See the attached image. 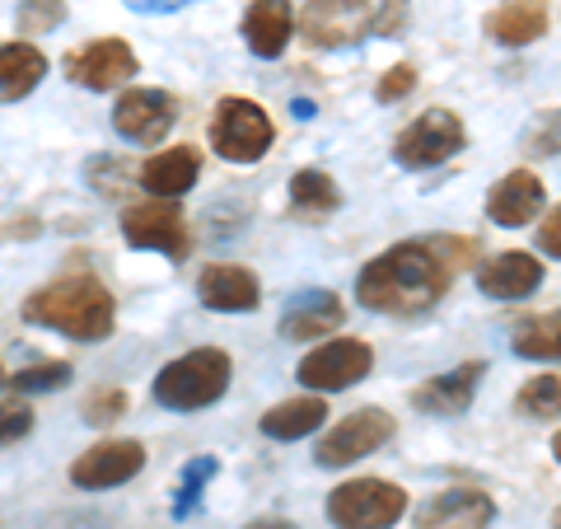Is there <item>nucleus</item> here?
Here are the masks:
<instances>
[{
  "instance_id": "33",
  "label": "nucleus",
  "mask_w": 561,
  "mask_h": 529,
  "mask_svg": "<svg viewBox=\"0 0 561 529\" xmlns=\"http://www.w3.org/2000/svg\"><path fill=\"white\" fill-rule=\"evenodd\" d=\"M416 90V66L412 61H398V66H389L379 76V85H375V99L379 103H398V99H408Z\"/></svg>"
},
{
  "instance_id": "27",
  "label": "nucleus",
  "mask_w": 561,
  "mask_h": 529,
  "mask_svg": "<svg viewBox=\"0 0 561 529\" xmlns=\"http://www.w3.org/2000/svg\"><path fill=\"white\" fill-rule=\"evenodd\" d=\"M515 413L529 421H552L561 417V380L557 375H534L515 398Z\"/></svg>"
},
{
  "instance_id": "35",
  "label": "nucleus",
  "mask_w": 561,
  "mask_h": 529,
  "mask_svg": "<svg viewBox=\"0 0 561 529\" xmlns=\"http://www.w3.org/2000/svg\"><path fill=\"white\" fill-rule=\"evenodd\" d=\"M402 29H408V0H383V10L375 14L370 33H379V38H398Z\"/></svg>"
},
{
  "instance_id": "2",
  "label": "nucleus",
  "mask_w": 561,
  "mask_h": 529,
  "mask_svg": "<svg viewBox=\"0 0 561 529\" xmlns=\"http://www.w3.org/2000/svg\"><path fill=\"white\" fill-rule=\"evenodd\" d=\"M24 319L33 328L61 333L70 342H108L117 328V300L99 277L76 272L33 291L24 300Z\"/></svg>"
},
{
  "instance_id": "14",
  "label": "nucleus",
  "mask_w": 561,
  "mask_h": 529,
  "mask_svg": "<svg viewBox=\"0 0 561 529\" xmlns=\"http://www.w3.org/2000/svg\"><path fill=\"white\" fill-rule=\"evenodd\" d=\"M542 202H548V188H542L538 173L515 169L505 179L491 183L486 192V216L505 225V230H519V225H534L542 216Z\"/></svg>"
},
{
  "instance_id": "40",
  "label": "nucleus",
  "mask_w": 561,
  "mask_h": 529,
  "mask_svg": "<svg viewBox=\"0 0 561 529\" xmlns=\"http://www.w3.org/2000/svg\"><path fill=\"white\" fill-rule=\"evenodd\" d=\"M552 529H561V506H557V516H552Z\"/></svg>"
},
{
  "instance_id": "39",
  "label": "nucleus",
  "mask_w": 561,
  "mask_h": 529,
  "mask_svg": "<svg viewBox=\"0 0 561 529\" xmlns=\"http://www.w3.org/2000/svg\"><path fill=\"white\" fill-rule=\"evenodd\" d=\"M552 454H557V464H561V431L552 436Z\"/></svg>"
},
{
  "instance_id": "11",
  "label": "nucleus",
  "mask_w": 561,
  "mask_h": 529,
  "mask_svg": "<svg viewBox=\"0 0 561 529\" xmlns=\"http://www.w3.org/2000/svg\"><path fill=\"white\" fill-rule=\"evenodd\" d=\"M179 122V99L169 90H150V85H131L127 94L113 103V132L131 146H160Z\"/></svg>"
},
{
  "instance_id": "28",
  "label": "nucleus",
  "mask_w": 561,
  "mask_h": 529,
  "mask_svg": "<svg viewBox=\"0 0 561 529\" xmlns=\"http://www.w3.org/2000/svg\"><path fill=\"white\" fill-rule=\"evenodd\" d=\"M70 375H76L70 361H43V365H28L20 375H10V384H14V394H51V390H66Z\"/></svg>"
},
{
  "instance_id": "24",
  "label": "nucleus",
  "mask_w": 561,
  "mask_h": 529,
  "mask_svg": "<svg viewBox=\"0 0 561 529\" xmlns=\"http://www.w3.org/2000/svg\"><path fill=\"white\" fill-rule=\"evenodd\" d=\"M323 421H328V403L319 394H309V398H286V403H276V408H267L257 421V431L267 440H305L319 431Z\"/></svg>"
},
{
  "instance_id": "1",
  "label": "nucleus",
  "mask_w": 561,
  "mask_h": 529,
  "mask_svg": "<svg viewBox=\"0 0 561 529\" xmlns=\"http://www.w3.org/2000/svg\"><path fill=\"white\" fill-rule=\"evenodd\" d=\"M459 239H402L360 268L356 300L370 314L416 319V314H426L445 300L454 272H459Z\"/></svg>"
},
{
  "instance_id": "20",
  "label": "nucleus",
  "mask_w": 561,
  "mask_h": 529,
  "mask_svg": "<svg viewBox=\"0 0 561 529\" xmlns=\"http://www.w3.org/2000/svg\"><path fill=\"white\" fill-rule=\"evenodd\" d=\"M197 173H202V150L197 146H169V150L146 160V169H140V188H146L150 198L179 202L187 188H197Z\"/></svg>"
},
{
  "instance_id": "4",
  "label": "nucleus",
  "mask_w": 561,
  "mask_h": 529,
  "mask_svg": "<svg viewBox=\"0 0 561 529\" xmlns=\"http://www.w3.org/2000/svg\"><path fill=\"white\" fill-rule=\"evenodd\" d=\"M408 506V487L389 479H351L328 492V520L337 529H393Z\"/></svg>"
},
{
  "instance_id": "22",
  "label": "nucleus",
  "mask_w": 561,
  "mask_h": 529,
  "mask_svg": "<svg viewBox=\"0 0 561 529\" xmlns=\"http://www.w3.org/2000/svg\"><path fill=\"white\" fill-rule=\"evenodd\" d=\"M290 33H295L290 0H253L249 14H243V43L262 61H276L290 47Z\"/></svg>"
},
{
  "instance_id": "12",
  "label": "nucleus",
  "mask_w": 561,
  "mask_h": 529,
  "mask_svg": "<svg viewBox=\"0 0 561 529\" xmlns=\"http://www.w3.org/2000/svg\"><path fill=\"white\" fill-rule=\"evenodd\" d=\"M136 70H140L136 52H131V43H122V38H94V43H84V47H76L66 57L70 85L94 90V94H108V90H117V85H127Z\"/></svg>"
},
{
  "instance_id": "31",
  "label": "nucleus",
  "mask_w": 561,
  "mask_h": 529,
  "mask_svg": "<svg viewBox=\"0 0 561 529\" xmlns=\"http://www.w3.org/2000/svg\"><path fill=\"white\" fill-rule=\"evenodd\" d=\"M14 20H20V33H28V38H33V33L57 29L66 20V5H61V0H24Z\"/></svg>"
},
{
  "instance_id": "17",
  "label": "nucleus",
  "mask_w": 561,
  "mask_h": 529,
  "mask_svg": "<svg viewBox=\"0 0 561 529\" xmlns=\"http://www.w3.org/2000/svg\"><path fill=\"white\" fill-rule=\"evenodd\" d=\"M482 375H486V361L454 365V370H445V375L416 384V390H412V408L426 413V417H459V413H468V403H472V394H478Z\"/></svg>"
},
{
  "instance_id": "19",
  "label": "nucleus",
  "mask_w": 561,
  "mask_h": 529,
  "mask_svg": "<svg viewBox=\"0 0 561 529\" xmlns=\"http://www.w3.org/2000/svg\"><path fill=\"white\" fill-rule=\"evenodd\" d=\"M542 286V262L534 254H496L478 268V291L491 300H529Z\"/></svg>"
},
{
  "instance_id": "10",
  "label": "nucleus",
  "mask_w": 561,
  "mask_h": 529,
  "mask_svg": "<svg viewBox=\"0 0 561 529\" xmlns=\"http://www.w3.org/2000/svg\"><path fill=\"white\" fill-rule=\"evenodd\" d=\"M389 440H393V417L383 413V408H360V413L342 417L337 427H332L319 440V450H313V464H319V469H346V464L365 460V454L383 450Z\"/></svg>"
},
{
  "instance_id": "6",
  "label": "nucleus",
  "mask_w": 561,
  "mask_h": 529,
  "mask_svg": "<svg viewBox=\"0 0 561 529\" xmlns=\"http://www.w3.org/2000/svg\"><path fill=\"white\" fill-rule=\"evenodd\" d=\"M375 24V0H305V10L295 14V29L309 47L337 52L356 47Z\"/></svg>"
},
{
  "instance_id": "36",
  "label": "nucleus",
  "mask_w": 561,
  "mask_h": 529,
  "mask_svg": "<svg viewBox=\"0 0 561 529\" xmlns=\"http://www.w3.org/2000/svg\"><path fill=\"white\" fill-rule=\"evenodd\" d=\"M538 254L561 258V206H552L548 216H542V225H538Z\"/></svg>"
},
{
  "instance_id": "13",
  "label": "nucleus",
  "mask_w": 561,
  "mask_h": 529,
  "mask_svg": "<svg viewBox=\"0 0 561 529\" xmlns=\"http://www.w3.org/2000/svg\"><path fill=\"white\" fill-rule=\"evenodd\" d=\"M140 469H146V446L140 440H99L94 450H84L70 464V483L80 492H108L131 483Z\"/></svg>"
},
{
  "instance_id": "18",
  "label": "nucleus",
  "mask_w": 561,
  "mask_h": 529,
  "mask_svg": "<svg viewBox=\"0 0 561 529\" xmlns=\"http://www.w3.org/2000/svg\"><path fill=\"white\" fill-rule=\"evenodd\" d=\"M491 520H496V502L482 487H449L416 510L421 529H486Z\"/></svg>"
},
{
  "instance_id": "29",
  "label": "nucleus",
  "mask_w": 561,
  "mask_h": 529,
  "mask_svg": "<svg viewBox=\"0 0 561 529\" xmlns=\"http://www.w3.org/2000/svg\"><path fill=\"white\" fill-rule=\"evenodd\" d=\"M216 469H220V460H210V454H206V460H192L187 469H183V483H179V502H173V516H192V506H197V497H202V492H206V483L210 479H216Z\"/></svg>"
},
{
  "instance_id": "16",
  "label": "nucleus",
  "mask_w": 561,
  "mask_h": 529,
  "mask_svg": "<svg viewBox=\"0 0 561 529\" xmlns=\"http://www.w3.org/2000/svg\"><path fill=\"white\" fill-rule=\"evenodd\" d=\"M342 319H346V305L337 291H300L280 309V338H290V342L328 338V333L342 328Z\"/></svg>"
},
{
  "instance_id": "30",
  "label": "nucleus",
  "mask_w": 561,
  "mask_h": 529,
  "mask_svg": "<svg viewBox=\"0 0 561 529\" xmlns=\"http://www.w3.org/2000/svg\"><path fill=\"white\" fill-rule=\"evenodd\" d=\"M524 155H534V160H548V155H561V109L542 113L529 122V132H524Z\"/></svg>"
},
{
  "instance_id": "32",
  "label": "nucleus",
  "mask_w": 561,
  "mask_h": 529,
  "mask_svg": "<svg viewBox=\"0 0 561 529\" xmlns=\"http://www.w3.org/2000/svg\"><path fill=\"white\" fill-rule=\"evenodd\" d=\"M127 413V394L122 390H94L90 398H84V421H90V427H113V421Z\"/></svg>"
},
{
  "instance_id": "25",
  "label": "nucleus",
  "mask_w": 561,
  "mask_h": 529,
  "mask_svg": "<svg viewBox=\"0 0 561 529\" xmlns=\"http://www.w3.org/2000/svg\"><path fill=\"white\" fill-rule=\"evenodd\" d=\"M342 206V188L332 173L323 169H300L290 173V211L305 221H319V216H332Z\"/></svg>"
},
{
  "instance_id": "5",
  "label": "nucleus",
  "mask_w": 561,
  "mask_h": 529,
  "mask_svg": "<svg viewBox=\"0 0 561 529\" xmlns=\"http://www.w3.org/2000/svg\"><path fill=\"white\" fill-rule=\"evenodd\" d=\"M272 136H276V127H272V117L262 103L239 99V94L216 103V117H210V150H216L225 165H257L262 155L272 150Z\"/></svg>"
},
{
  "instance_id": "37",
  "label": "nucleus",
  "mask_w": 561,
  "mask_h": 529,
  "mask_svg": "<svg viewBox=\"0 0 561 529\" xmlns=\"http://www.w3.org/2000/svg\"><path fill=\"white\" fill-rule=\"evenodd\" d=\"M192 0H127V10H140V14H164V10H183Z\"/></svg>"
},
{
  "instance_id": "41",
  "label": "nucleus",
  "mask_w": 561,
  "mask_h": 529,
  "mask_svg": "<svg viewBox=\"0 0 561 529\" xmlns=\"http://www.w3.org/2000/svg\"><path fill=\"white\" fill-rule=\"evenodd\" d=\"M0 384H5V370H0Z\"/></svg>"
},
{
  "instance_id": "7",
  "label": "nucleus",
  "mask_w": 561,
  "mask_h": 529,
  "mask_svg": "<svg viewBox=\"0 0 561 529\" xmlns=\"http://www.w3.org/2000/svg\"><path fill=\"white\" fill-rule=\"evenodd\" d=\"M370 370H375L370 342L332 338V342H319L309 351V357L300 361V370H295V380H300L305 390H313V394H342V390H351V384H360Z\"/></svg>"
},
{
  "instance_id": "3",
  "label": "nucleus",
  "mask_w": 561,
  "mask_h": 529,
  "mask_svg": "<svg viewBox=\"0 0 561 529\" xmlns=\"http://www.w3.org/2000/svg\"><path fill=\"white\" fill-rule=\"evenodd\" d=\"M230 375H234V361L225 357L220 347H197V351H183L179 361H169L160 375H154L150 394L169 413H202L225 398Z\"/></svg>"
},
{
  "instance_id": "9",
  "label": "nucleus",
  "mask_w": 561,
  "mask_h": 529,
  "mask_svg": "<svg viewBox=\"0 0 561 529\" xmlns=\"http://www.w3.org/2000/svg\"><path fill=\"white\" fill-rule=\"evenodd\" d=\"M122 239H127L131 249L164 254L169 262H183L187 258V244H192L179 202H164V198L122 211Z\"/></svg>"
},
{
  "instance_id": "23",
  "label": "nucleus",
  "mask_w": 561,
  "mask_h": 529,
  "mask_svg": "<svg viewBox=\"0 0 561 529\" xmlns=\"http://www.w3.org/2000/svg\"><path fill=\"white\" fill-rule=\"evenodd\" d=\"M47 57L33 43H0V103H20L43 85Z\"/></svg>"
},
{
  "instance_id": "8",
  "label": "nucleus",
  "mask_w": 561,
  "mask_h": 529,
  "mask_svg": "<svg viewBox=\"0 0 561 529\" xmlns=\"http://www.w3.org/2000/svg\"><path fill=\"white\" fill-rule=\"evenodd\" d=\"M463 140H468V132H463L459 113L431 109L402 127V136L393 140V160L402 169H435V165L454 160V155L463 150Z\"/></svg>"
},
{
  "instance_id": "21",
  "label": "nucleus",
  "mask_w": 561,
  "mask_h": 529,
  "mask_svg": "<svg viewBox=\"0 0 561 529\" xmlns=\"http://www.w3.org/2000/svg\"><path fill=\"white\" fill-rule=\"evenodd\" d=\"M548 24H552V14L542 0H505V5H496L482 20V33L496 47H529L548 33Z\"/></svg>"
},
{
  "instance_id": "38",
  "label": "nucleus",
  "mask_w": 561,
  "mask_h": 529,
  "mask_svg": "<svg viewBox=\"0 0 561 529\" xmlns=\"http://www.w3.org/2000/svg\"><path fill=\"white\" fill-rule=\"evenodd\" d=\"M249 529H300V525H290V520H276V516H267V520H253Z\"/></svg>"
},
{
  "instance_id": "34",
  "label": "nucleus",
  "mask_w": 561,
  "mask_h": 529,
  "mask_svg": "<svg viewBox=\"0 0 561 529\" xmlns=\"http://www.w3.org/2000/svg\"><path fill=\"white\" fill-rule=\"evenodd\" d=\"M33 431V408L24 398H5L0 403V446H14Z\"/></svg>"
},
{
  "instance_id": "26",
  "label": "nucleus",
  "mask_w": 561,
  "mask_h": 529,
  "mask_svg": "<svg viewBox=\"0 0 561 529\" xmlns=\"http://www.w3.org/2000/svg\"><path fill=\"white\" fill-rule=\"evenodd\" d=\"M511 351L524 361H561V309L557 314H538L524 319L511 338Z\"/></svg>"
},
{
  "instance_id": "15",
  "label": "nucleus",
  "mask_w": 561,
  "mask_h": 529,
  "mask_svg": "<svg viewBox=\"0 0 561 529\" xmlns=\"http://www.w3.org/2000/svg\"><path fill=\"white\" fill-rule=\"evenodd\" d=\"M197 295L216 314H253L262 305V281L239 262H210L197 277Z\"/></svg>"
}]
</instances>
